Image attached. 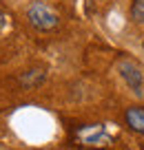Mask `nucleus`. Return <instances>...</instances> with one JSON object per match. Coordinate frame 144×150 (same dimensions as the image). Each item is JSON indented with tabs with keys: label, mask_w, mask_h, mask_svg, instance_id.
Wrapping results in <instances>:
<instances>
[{
	"label": "nucleus",
	"mask_w": 144,
	"mask_h": 150,
	"mask_svg": "<svg viewBox=\"0 0 144 150\" xmlns=\"http://www.w3.org/2000/svg\"><path fill=\"white\" fill-rule=\"evenodd\" d=\"M5 27V13H2V11H0V29Z\"/></svg>",
	"instance_id": "obj_7"
},
{
	"label": "nucleus",
	"mask_w": 144,
	"mask_h": 150,
	"mask_svg": "<svg viewBox=\"0 0 144 150\" xmlns=\"http://www.w3.org/2000/svg\"><path fill=\"white\" fill-rule=\"evenodd\" d=\"M44 80H47V69H42V66H33V69L24 71V73L20 75V84H22L24 88H36V86H40Z\"/></svg>",
	"instance_id": "obj_5"
},
{
	"label": "nucleus",
	"mask_w": 144,
	"mask_h": 150,
	"mask_svg": "<svg viewBox=\"0 0 144 150\" xmlns=\"http://www.w3.org/2000/svg\"><path fill=\"white\" fill-rule=\"evenodd\" d=\"M115 71L120 75V80L126 84V88L135 95V97H142L144 95V69L138 64L135 60H120L115 64Z\"/></svg>",
	"instance_id": "obj_2"
},
{
	"label": "nucleus",
	"mask_w": 144,
	"mask_h": 150,
	"mask_svg": "<svg viewBox=\"0 0 144 150\" xmlns=\"http://www.w3.org/2000/svg\"><path fill=\"white\" fill-rule=\"evenodd\" d=\"M75 139L84 148H107L111 146L113 137L104 124H84L75 130Z\"/></svg>",
	"instance_id": "obj_3"
},
{
	"label": "nucleus",
	"mask_w": 144,
	"mask_h": 150,
	"mask_svg": "<svg viewBox=\"0 0 144 150\" xmlns=\"http://www.w3.org/2000/svg\"><path fill=\"white\" fill-rule=\"evenodd\" d=\"M27 20L33 29L38 31H51V29L58 27L60 22V16L53 7H49L42 0H33L31 5L27 7Z\"/></svg>",
	"instance_id": "obj_1"
},
{
	"label": "nucleus",
	"mask_w": 144,
	"mask_h": 150,
	"mask_svg": "<svg viewBox=\"0 0 144 150\" xmlns=\"http://www.w3.org/2000/svg\"><path fill=\"white\" fill-rule=\"evenodd\" d=\"M124 122L131 130L144 135V106H131L124 112Z\"/></svg>",
	"instance_id": "obj_4"
},
{
	"label": "nucleus",
	"mask_w": 144,
	"mask_h": 150,
	"mask_svg": "<svg viewBox=\"0 0 144 150\" xmlns=\"http://www.w3.org/2000/svg\"><path fill=\"white\" fill-rule=\"evenodd\" d=\"M131 18H133V22L144 24V0H133L131 2Z\"/></svg>",
	"instance_id": "obj_6"
}]
</instances>
